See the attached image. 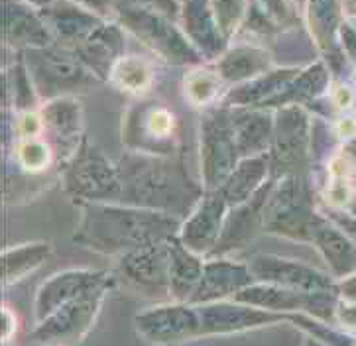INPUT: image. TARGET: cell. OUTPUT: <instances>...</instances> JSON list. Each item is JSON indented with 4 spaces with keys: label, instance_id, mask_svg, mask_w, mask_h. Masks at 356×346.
Masks as SVG:
<instances>
[{
    "label": "cell",
    "instance_id": "obj_9",
    "mask_svg": "<svg viewBox=\"0 0 356 346\" xmlns=\"http://www.w3.org/2000/svg\"><path fill=\"white\" fill-rule=\"evenodd\" d=\"M329 199H331V203H334V205H345L346 201H348V189H346V185H337V187H333L329 191Z\"/></svg>",
    "mask_w": 356,
    "mask_h": 346
},
{
    "label": "cell",
    "instance_id": "obj_8",
    "mask_svg": "<svg viewBox=\"0 0 356 346\" xmlns=\"http://www.w3.org/2000/svg\"><path fill=\"white\" fill-rule=\"evenodd\" d=\"M16 331V317L10 309L2 307V343L4 340H10V336Z\"/></svg>",
    "mask_w": 356,
    "mask_h": 346
},
{
    "label": "cell",
    "instance_id": "obj_7",
    "mask_svg": "<svg viewBox=\"0 0 356 346\" xmlns=\"http://www.w3.org/2000/svg\"><path fill=\"white\" fill-rule=\"evenodd\" d=\"M42 128V122H40V116L34 115V113H26L20 118L18 122V132L22 134L24 138H30V136H35Z\"/></svg>",
    "mask_w": 356,
    "mask_h": 346
},
{
    "label": "cell",
    "instance_id": "obj_6",
    "mask_svg": "<svg viewBox=\"0 0 356 346\" xmlns=\"http://www.w3.org/2000/svg\"><path fill=\"white\" fill-rule=\"evenodd\" d=\"M172 126H173L172 116L168 115L165 110H156V113H152V115H149L148 128L154 136H165V134L172 130Z\"/></svg>",
    "mask_w": 356,
    "mask_h": 346
},
{
    "label": "cell",
    "instance_id": "obj_1",
    "mask_svg": "<svg viewBox=\"0 0 356 346\" xmlns=\"http://www.w3.org/2000/svg\"><path fill=\"white\" fill-rule=\"evenodd\" d=\"M92 301H83L79 299L75 305H71L67 313H63V315H59L56 317L49 327H47V331L44 335L49 338V336H70L75 335V333H79L85 329V324L89 323V319H91L92 315Z\"/></svg>",
    "mask_w": 356,
    "mask_h": 346
},
{
    "label": "cell",
    "instance_id": "obj_11",
    "mask_svg": "<svg viewBox=\"0 0 356 346\" xmlns=\"http://www.w3.org/2000/svg\"><path fill=\"white\" fill-rule=\"evenodd\" d=\"M334 101H337V104H339L341 108H346L348 104L353 103V94H350V91H348L346 87H339L337 92H334Z\"/></svg>",
    "mask_w": 356,
    "mask_h": 346
},
{
    "label": "cell",
    "instance_id": "obj_4",
    "mask_svg": "<svg viewBox=\"0 0 356 346\" xmlns=\"http://www.w3.org/2000/svg\"><path fill=\"white\" fill-rule=\"evenodd\" d=\"M18 158L26 170L30 172H40L44 170L49 162V150L46 144L35 142V140H28L18 146Z\"/></svg>",
    "mask_w": 356,
    "mask_h": 346
},
{
    "label": "cell",
    "instance_id": "obj_2",
    "mask_svg": "<svg viewBox=\"0 0 356 346\" xmlns=\"http://www.w3.org/2000/svg\"><path fill=\"white\" fill-rule=\"evenodd\" d=\"M92 286V279L87 276H67L59 277L56 283H51L46 291L42 293V299H40V313L42 317H46V313L58 303L59 299H65V297H75L79 291L85 288Z\"/></svg>",
    "mask_w": 356,
    "mask_h": 346
},
{
    "label": "cell",
    "instance_id": "obj_5",
    "mask_svg": "<svg viewBox=\"0 0 356 346\" xmlns=\"http://www.w3.org/2000/svg\"><path fill=\"white\" fill-rule=\"evenodd\" d=\"M213 87H215V81H213V77H209V75L191 79V87H189L191 99H193L195 103H205V101H209V99L213 97V91H215Z\"/></svg>",
    "mask_w": 356,
    "mask_h": 346
},
{
    "label": "cell",
    "instance_id": "obj_12",
    "mask_svg": "<svg viewBox=\"0 0 356 346\" xmlns=\"http://www.w3.org/2000/svg\"><path fill=\"white\" fill-rule=\"evenodd\" d=\"M346 162L343 160V158H339V160H334L333 163H331V170H333V175H337V177H343L346 173Z\"/></svg>",
    "mask_w": 356,
    "mask_h": 346
},
{
    "label": "cell",
    "instance_id": "obj_10",
    "mask_svg": "<svg viewBox=\"0 0 356 346\" xmlns=\"http://www.w3.org/2000/svg\"><path fill=\"white\" fill-rule=\"evenodd\" d=\"M337 132H339L341 138H350V136H355L356 134V122L355 120H350V118H345V120L339 122Z\"/></svg>",
    "mask_w": 356,
    "mask_h": 346
},
{
    "label": "cell",
    "instance_id": "obj_3",
    "mask_svg": "<svg viewBox=\"0 0 356 346\" xmlns=\"http://www.w3.org/2000/svg\"><path fill=\"white\" fill-rule=\"evenodd\" d=\"M116 81L128 91H142L149 83L148 69L140 61H122L116 69Z\"/></svg>",
    "mask_w": 356,
    "mask_h": 346
}]
</instances>
